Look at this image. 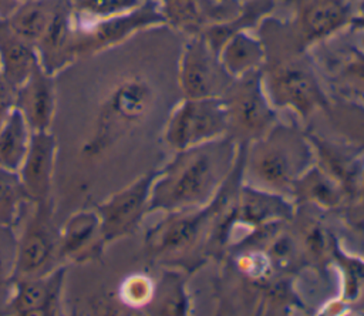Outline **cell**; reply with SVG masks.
<instances>
[{"label":"cell","mask_w":364,"mask_h":316,"mask_svg":"<svg viewBox=\"0 0 364 316\" xmlns=\"http://www.w3.org/2000/svg\"><path fill=\"white\" fill-rule=\"evenodd\" d=\"M21 221L14 280L46 275L63 265L58 255L60 229L54 223L51 199L30 202Z\"/></svg>","instance_id":"6da1fadb"},{"label":"cell","mask_w":364,"mask_h":316,"mask_svg":"<svg viewBox=\"0 0 364 316\" xmlns=\"http://www.w3.org/2000/svg\"><path fill=\"white\" fill-rule=\"evenodd\" d=\"M164 21L159 1L156 0H144L142 4L129 11L95 21L75 23L74 20L77 60L114 47L135 33Z\"/></svg>","instance_id":"7a4b0ae2"},{"label":"cell","mask_w":364,"mask_h":316,"mask_svg":"<svg viewBox=\"0 0 364 316\" xmlns=\"http://www.w3.org/2000/svg\"><path fill=\"white\" fill-rule=\"evenodd\" d=\"M229 75L218 51L203 34L183 43L178 65V81L181 91L188 98H210L218 90L229 85Z\"/></svg>","instance_id":"3957f363"},{"label":"cell","mask_w":364,"mask_h":316,"mask_svg":"<svg viewBox=\"0 0 364 316\" xmlns=\"http://www.w3.org/2000/svg\"><path fill=\"white\" fill-rule=\"evenodd\" d=\"M68 263L51 272L14 280L11 296L3 315L13 316H51L61 313V292Z\"/></svg>","instance_id":"277c9868"},{"label":"cell","mask_w":364,"mask_h":316,"mask_svg":"<svg viewBox=\"0 0 364 316\" xmlns=\"http://www.w3.org/2000/svg\"><path fill=\"white\" fill-rule=\"evenodd\" d=\"M293 6L296 20L286 33L300 48L330 37L347 20L353 0H286Z\"/></svg>","instance_id":"5b68a950"},{"label":"cell","mask_w":364,"mask_h":316,"mask_svg":"<svg viewBox=\"0 0 364 316\" xmlns=\"http://www.w3.org/2000/svg\"><path fill=\"white\" fill-rule=\"evenodd\" d=\"M75 24L71 0H57L51 19L36 44L41 67L51 75L58 74L77 60Z\"/></svg>","instance_id":"8992f818"},{"label":"cell","mask_w":364,"mask_h":316,"mask_svg":"<svg viewBox=\"0 0 364 316\" xmlns=\"http://www.w3.org/2000/svg\"><path fill=\"white\" fill-rule=\"evenodd\" d=\"M16 108L31 132L50 131L57 112L55 78L41 67L40 61L16 88Z\"/></svg>","instance_id":"52a82bcc"},{"label":"cell","mask_w":364,"mask_h":316,"mask_svg":"<svg viewBox=\"0 0 364 316\" xmlns=\"http://www.w3.org/2000/svg\"><path fill=\"white\" fill-rule=\"evenodd\" d=\"M55 155L57 139L51 131L31 132L27 154L17 172L34 202L51 199Z\"/></svg>","instance_id":"ba28073f"},{"label":"cell","mask_w":364,"mask_h":316,"mask_svg":"<svg viewBox=\"0 0 364 316\" xmlns=\"http://www.w3.org/2000/svg\"><path fill=\"white\" fill-rule=\"evenodd\" d=\"M104 243L97 211H78L67 219L60 231V260L70 265V262L95 259Z\"/></svg>","instance_id":"9c48e42d"},{"label":"cell","mask_w":364,"mask_h":316,"mask_svg":"<svg viewBox=\"0 0 364 316\" xmlns=\"http://www.w3.org/2000/svg\"><path fill=\"white\" fill-rule=\"evenodd\" d=\"M146 188L148 179H141L111 195L95 208L105 243L127 233L135 225L145 202Z\"/></svg>","instance_id":"30bf717a"},{"label":"cell","mask_w":364,"mask_h":316,"mask_svg":"<svg viewBox=\"0 0 364 316\" xmlns=\"http://www.w3.org/2000/svg\"><path fill=\"white\" fill-rule=\"evenodd\" d=\"M161 13L172 27L199 30L209 21L228 17L239 9L237 0H161Z\"/></svg>","instance_id":"8fae6325"},{"label":"cell","mask_w":364,"mask_h":316,"mask_svg":"<svg viewBox=\"0 0 364 316\" xmlns=\"http://www.w3.org/2000/svg\"><path fill=\"white\" fill-rule=\"evenodd\" d=\"M38 63L36 47L20 37L6 21L0 20V73L17 88Z\"/></svg>","instance_id":"7c38bea8"},{"label":"cell","mask_w":364,"mask_h":316,"mask_svg":"<svg viewBox=\"0 0 364 316\" xmlns=\"http://www.w3.org/2000/svg\"><path fill=\"white\" fill-rule=\"evenodd\" d=\"M219 58L230 75L240 77L259 68L264 60L262 41L245 31L232 34L220 47Z\"/></svg>","instance_id":"4fadbf2b"},{"label":"cell","mask_w":364,"mask_h":316,"mask_svg":"<svg viewBox=\"0 0 364 316\" xmlns=\"http://www.w3.org/2000/svg\"><path fill=\"white\" fill-rule=\"evenodd\" d=\"M55 4L57 0L21 1L6 17V21L20 37L36 47L51 19Z\"/></svg>","instance_id":"5bb4252c"},{"label":"cell","mask_w":364,"mask_h":316,"mask_svg":"<svg viewBox=\"0 0 364 316\" xmlns=\"http://www.w3.org/2000/svg\"><path fill=\"white\" fill-rule=\"evenodd\" d=\"M31 131L21 112L14 108L0 127V168L18 171L30 144Z\"/></svg>","instance_id":"9a60e30c"},{"label":"cell","mask_w":364,"mask_h":316,"mask_svg":"<svg viewBox=\"0 0 364 316\" xmlns=\"http://www.w3.org/2000/svg\"><path fill=\"white\" fill-rule=\"evenodd\" d=\"M30 202L18 172L0 168V225L17 228Z\"/></svg>","instance_id":"2e32d148"},{"label":"cell","mask_w":364,"mask_h":316,"mask_svg":"<svg viewBox=\"0 0 364 316\" xmlns=\"http://www.w3.org/2000/svg\"><path fill=\"white\" fill-rule=\"evenodd\" d=\"M17 265L16 228L0 225V315L11 296Z\"/></svg>","instance_id":"e0dca14e"},{"label":"cell","mask_w":364,"mask_h":316,"mask_svg":"<svg viewBox=\"0 0 364 316\" xmlns=\"http://www.w3.org/2000/svg\"><path fill=\"white\" fill-rule=\"evenodd\" d=\"M144 0H71L75 23L95 21L129 11Z\"/></svg>","instance_id":"ac0fdd59"},{"label":"cell","mask_w":364,"mask_h":316,"mask_svg":"<svg viewBox=\"0 0 364 316\" xmlns=\"http://www.w3.org/2000/svg\"><path fill=\"white\" fill-rule=\"evenodd\" d=\"M16 108V88L0 73V127Z\"/></svg>","instance_id":"d6986e66"},{"label":"cell","mask_w":364,"mask_h":316,"mask_svg":"<svg viewBox=\"0 0 364 316\" xmlns=\"http://www.w3.org/2000/svg\"><path fill=\"white\" fill-rule=\"evenodd\" d=\"M148 295V286L146 282L141 278H132L124 285V299L128 302H138L145 299Z\"/></svg>","instance_id":"ffe728a7"},{"label":"cell","mask_w":364,"mask_h":316,"mask_svg":"<svg viewBox=\"0 0 364 316\" xmlns=\"http://www.w3.org/2000/svg\"><path fill=\"white\" fill-rule=\"evenodd\" d=\"M16 6H17V3H14L11 0H0V20L6 19Z\"/></svg>","instance_id":"44dd1931"},{"label":"cell","mask_w":364,"mask_h":316,"mask_svg":"<svg viewBox=\"0 0 364 316\" xmlns=\"http://www.w3.org/2000/svg\"><path fill=\"white\" fill-rule=\"evenodd\" d=\"M11 1H14V3L18 4V3H21V1H28V0H11Z\"/></svg>","instance_id":"7402d4cb"},{"label":"cell","mask_w":364,"mask_h":316,"mask_svg":"<svg viewBox=\"0 0 364 316\" xmlns=\"http://www.w3.org/2000/svg\"><path fill=\"white\" fill-rule=\"evenodd\" d=\"M237 1H243V0H237Z\"/></svg>","instance_id":"603a6c76"}]
</instances>
